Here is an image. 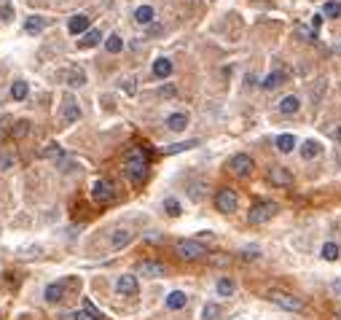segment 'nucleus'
Returning a JSON list of instances; mask_svg holds the SVG:
<instances>
[{
	"label": "nucleus",
	"mask_w": 341,
	"mask_h": 320,
	"mask_svg": "<svg viewBox=\"0 0 341 320\" xmlns=\"http://www.w3.org/2000/svg\"><path fill=\"white\" fill-rule=\"evenodd\" d=\"M124 172L132 183H143L148 178V156L143 154L140 148H132L127 154V162H124Z\"/></svg>",
	"instance_id": "1"
},
{
	"label": "nucleus",
	"mask_w": 341,
	"mask_h": 320,
	"mask_svg": "<svg viewBox=\"0 0 341 320\" xmlns=\"http://www.w3.org/2000/svg\"><path fill=\"white\" fill-rule=\"evenodd\" d=\"M175 250H177V256L185 258V261H196V258H204V256H207V248H204L202 242H196V240H183V242H177Z\"/></svg>",
	"instance_id": "2"
},
{
	"label": "nucleus",
	"mask_w": 341,
	"mask_h": 320,
	"mask_svg": "<svg viewBox=\"0 0 341 320\" xmlns=\"http://www.w3.org/2000/svg\"><path fill=\"white\" fill-rule=\"evenodd\" d=\"M277 213V205H271V202H255L250 207V213H247V221L253 226H258V223H266L271 221V215Z\"/></svg>",
	"instance_id": "3"
},
{
	"label": "nucleus",
	"mask_w": 341,
	"mask_h": 320,
	"mask_svg": "<svg viewBox=\"0 0 341 320\" xmlns=\"http://www.w3.org/2000/svg\"><path fill=\"white\" fill-rule=\"evenodd\" d=\"M269 299H271L277 307L288 309V312H301V309H304V301H301L298 296H293V294H285V290H271Z\"/></svg>",
	"instance_id": "4"
},
{
	"label": "nucleus",
	"mask_w": 341,
	"mask_h": 320,
	"mask_svg": "<svg viewBox=\"0 0 341 320\" xmlns=\"http://www.w3.org/2000/svg\"><path fill=\"white\" fill-rule=\"evenodd\" d=\"M91 199L97 202V205H108L116 199V191H113V183L105 181V178H100V181H94L91 186Z\"/></svg>",
	"instance_id": "5"
},
{
	"label": "nucleus",
	"mask_w": 341,
	"mask_h": 320,
	"mask_svg": "<svg viewBox=\"0 0 341 320\" xmlns=\"http://www.w3.org/2000/svg\"><path fill=\"white\" fill-rule=\"evenodd\" d=\"M215 207L221 213H234L236 207H239V196H236L234 188H221V191L215 194Z\"/></svg>",
	"instance_id": "6"
},
{
	"label": "nucleus",
	"mask_w": 341,
	"mask_h": 320,
	"mask_svg": "<svg viewBox=\"0 0 341 320\" xmlns=\"http://www.w3.org/2000/svg\"><path fill=\"white\" fill-rule=\"evenodd\" d=\"M229 167H231V172H234V175L247 178V175L253 172V167H255V164H253V159H250L247 154H236V156L231 159V164H229Z\"/></svg>",
	"instance_id": "7"
},
{
	"label": "nucleus",
	"mask_w": 341,
	"mask_h": 320,
	"mask_svg": "<svg viewBox=\"0 0 341 320\" xmlns=\"http://www.w3.org/2000/svg\"><path fill=\"white\" fill-rule=\"evenodd\" d=\"M116 290L121 296H137V277L135 275H121L118 280H116Z\"/></svg>",
	"instance_id": "8"
},
{
	"label": "nucleus",
	"mask_w": 341,
	"mask_h": 320,
	"mask_svg": "<svg viewBox=\"0 0 341 320\" xmlns=\"http://www.w3.org/2000/svg\"><path fill=\"white\" fill-rule=\"evenodd\" d=\"M78 119H81L78 102H75L73 97H65V102H62V121H65V124H75Z\"/></svg>",
	"instance_id": "9"
},
{
	"label": "nucleus",
	"mask_w": 341,
	"mask_h": 320,
	"mask_svg": "<svg viewBox=\"0 0 341 320\" xmlns=\"http://www.w3.org/2000/svg\"><path fill=\"white\" fill-rule=\"evenodd\" d=\"M137 272L143 277H164L167 275V267H164V264H159V261H143L137 267Z\"/></svg>",
	"instance_id": "10"
},
{
	"label": "nucleus",
	"mask_w": 341,
	"mask_h": 320,
	"mask_svg": "<svg viewBox=\"0 0 341 320\" xmlns=\"http://www.w3.org/2000/svg\"><path fill=\"white\" fill-rule=\"evenodd\" d=\"M269 181L274 186H290L293 183V172L288 167H271L269 169Z\"/></svg>",
	"instance_id": "11"
},
{
	"label": "nucleus",
	"mask_w": 341,
	"mask_h": 320,
	"mask_svg": "<svg viewBox=\"0 0 341 320\" xmlns=\"http://www.w3.org/2000/svg\"><path fill=\"white\" fill-rule=\"evenodd\" d=\"M282 83H288V73L285 70H274V73H269L266 78H263V89L274 92V89H280Z\"/></svg>",
	"instance_id": "12"
},
{
	"label": "nucleus",
	"mask_w": 341,
	"mask_h": 320,
	"mask_svg": "<svg viewBox=\"0 0 341 320\" xmlns=\"http://www.w3.org/2000/svg\"><path fill=\"white\" fill-rule=\"evenodd\" d=\"M89 22H91V19H89L86 14H75L70 22H68V30H70L73 35H81V33L89 30Z\"/></svg>",
	"instance_id": "13"
},
{
	"label": "nucleus",
	"mask_w": 341,
	"mask_h": 320,
	"mask_svg": "<svg viewBox=\"0 0 341 320\" xmlns=\"http://www.w3.org/2000/svg\"><path fill=\"white\" fill-rule=\"evenodd\" d=\"M129 242H132V231L129 229H116V231H113V237H110V248L121 250V248H127Z\"/></svg>",
	"instance_id": "14"
},
{
	"label": "nucleus",
	"mask_w": 341,
	"mask_h": 320,
	"mask_svg": "<svg viewBox=\"0 0 341 320\" xmlns=\"http://www.w3.org/2000/svg\"><path fill=\"white\" fill-rule=\"evenodd\" d=\"M298 108H301V100L296 97V94H288V97H282V102H280L282 116H293V113H298Z\"/></svg>",
	"instance_id": "15"
},
{
	"label": "nucleus",
	"mask_w": 341,
	"mask_h": 320,
	"mask_svg": "<svg viewBox=\"0 0 341 320\" xmlns=\"http://www.w3.org/2000/svg\"><path fill=\"white\" fill-rule=\"evenodd\" d=\"M46 301H51V304H56V301L65 299V282H51V285H46Z\"/></svg>",
	"instance_id": "16"
},
{
	"label": "nucleus",
	"mask_w": 341,
	"mask_h": 320,
	"mask_svg": "<svg viewBox=\"0 0 341 320\" xmlns=\"http://www.w3.org/2000/svg\"><path fill=\"white\" fill-rule=\"evenodd\" d=\"M102 41V35H100V30H86L81 35V41H78V49H94Z\"/></svg>",
	"instance_id": "17"
},
{
	"label": "nucleus",
	"mask_w": 341,
	"mask_h": 320,
	"mask_svg": "<svg viewBox=\"0 0 341 320\" xmlns=\"http://www.w3.org/2000/svg\"><path fill=\"white\" fill-rule=\"evenodd\" d=\"M167 127L172 132H183L188 127V113H172V116L167 119Z\"/></svg>",
	"instance_id": "18"
},
{
	"label": "nucleus",
	"mask_w": 341,
	"mask_h": 320,
	"mask_svg": "<svg viewBox=\"0 0 341 320\" xmlns=\"http://www.w3.org/2000/svg\"><path fill=\"white\" fill-rule=\"evenodd\" d=\"M320 154H323V146H320L317 140H306V143L301 146V156H304V159H315Z\"/></svg>",
	"instance_id": "19"
},
{
	"label": "nucleus",
	"mask_w": 341,
	"mask_h": 320,
	"mask_svg": "<svg viewBox=\"0 0 341 320\" xmlns=\"http://www.w3.org/2000/svg\"><path fill=\"white\" fill-rule=\"evenodd\" d=\"M185 301H188V296L183 294V290H172V294L167 296V307L169 309H183Z\"/></svg>",
	"instance_id": "20"
},
{
	"label": "nucleus",
	"mask_w": 341,
	"mask_h": 320,
	"mask_svg": "<svg viewBox=\"0 0 341 320\" xmlns=\"http://www.w3.org/2000/svg\"><path fill=\"white\" fill-rule=\"evenodd\" d=\"M62 78L68 81V86H83V83H86L83 70H68V73H62Z\"/></svg>",
	"instance_id": "21"
},
{
	"label": "nucleus",
	"mask_w": 341,
	"mask_h": 320,
	"mask_svg": "<svg viewBox=\"0 0 341 320\" xmlns=\"http://www.w3.org/2000/svg\"><path fill=\"white\" fill-rule=\"evenodd\" d=\"M153 8H150V6H140L137 8V11H135V22L137 24H150V22H153Z\"/></svg>",
	"instance_id": "22"
},
{
	"label": "nucleus",
	"mask_w": 341,
	"mask_h": 320,
	"mask_svg": "<svg viewBox=\"0 0 341 320\" xmlns=\"http://www.w3.org/2000/svg\"><path fill=\"white\" fill-rule=\"evenodd\" d=\"M43 27H46V19H43V16H30V19L24 22V33L38 35V33L43 30Z\"/></svg>",
	"instance_id": "23"
},
{
	"label": "nucleus",
	"mask_w": 341,
	"mask_h": 320,
	"mask_svg": "<svg viewBox=\"0 0 341 320\" xmlns=\"http://www.w3.org/2000/svg\"><path fill=\"white\" fill-rule=\"evenodd\" d=\"M169 73H172V62H169V60L162 56V60L153 62V75H156V78H167Z\"/></svg>",
	"instance_id": "24"
},
{
	"label": "nucleus",
	"mask_w": 341,
	"mask_h": 320,
	"mask_svg": "<svg viewBox=\"0 0 341 320\" xmlns=\"http://www.w3.org/2000/svg\"><path fill=\"white\" fill-rule=\"evenodd\" d=\"M14 167H16V156L11 151H0V172H8Z\"/></svg>",
	"instance_id": "25"
},
{
	"label": "nucleus",
	"mask_w": 341,
	"mask_h": 320,
	"mask_svg": "<svg viewBox=\"0 0 341 320\" xmlns=\"http://www.w3.org/2000/svg\"><path fill=\"white\" fill-rule=\"evenodd\" d=\"M293 148H296V137H293V135H280V137H277V151H282V154H290Z\"/></svg>",
	"instance_id": "26"
},
{
	"label": "nucleus",
	"mask_w": 341,
	"mask_h": 320,
	"mask_svg": "<svg viewBox=\"0 0 341 320\" xmlns=\"http://www.w3.org/2000/svg\"><path fill=\"white\" fill-rule=\"evenodd\" d=\"M27 92H30V86H27L24 81H14V86H11V97L14 100H24Z\"/></svg>",
	"instance_id": "27"
},
{
	"label": "nucleus",
	"mask_w": 341,
	"mask_h": 320,
	"mask_svg": "<svg viewBox=\"0 0 341 320\" xmlns=\"http://www.w3.org/2000/svg\"><path fill=\"white\" fill-rule=\"evenodd\" d=\"M11 135H14L16 140L27 137V135H30V121H16V124H14V129H11Z\"/></svg>",
	"instance_id": "28"
},
{
	"label": "nucleus",
	"mask_w": 341,
	"mask_h": 320,
	"mask_svg": "<svg viewBox=\"0 0 341 320\" xmlns=\"http://www.w3.org/2000/svg\"><path fill=\"white\" fill-rule=\"evenodd\" d=\"M338 253H341V250H338L336 242H325V245H323V258H325V261H336Z\"/></svg>",
	"instance_id": "29"
},
{
	"label": "nucleus",
	"mask_w": 341,
	"mask_h": 320,
	"mask_svg": "<svg viewBox=\"0 0 341 320\" xmlns=\"http://www.w3.org/2000/svg\"><path fill=\"white\" fill-rule=\"evenodd\" d=\"M323 14L330 16V19H338L341 16V3H338V0H328L325 8H323Z\"/></svg>",
	"instance_id": "30"
},
{
	"label": "nucleus",
	"mask_w": 341,
	"mask_h": 320,
	"mask_svg": "<svg viewBox=\"0 0 341 320\" xmlns=\"http://www.w3.org/2000/svg\"><path fill=\"white\" fill-rule=\"evenodd\" d=\"M105 49H108L110 54H118L121 49H124V41H121V35H110L108 41H105Z\"/></svg>",
	"instance_id": "31"
},
{
	"label": "nucleus",
	"mask_w": 341,
	"mask_h": 320,
	"mask_svg": "<svg viewBox=\"0 0 341 320\" xmlns=\"http://www.w3.org/2000/svg\"><path fill=\"white\" fill-rule=\"evenodd\" d=\"M199 140H188V143H175V146H167L164 154H177V151H188V148H196Z\"/></svg>",
	"instance_id": "32"
},
{
	"label": "nucleus",
	"mask_w": 341,
	"mask_h": 320,
	"mask_svg": "<svg viewBox=\"0 0 341 320\" xmlns=\"http://www.w3.org/2000/svg\"><path fill=\"white\" fill-rule=\"evenodd\" d=\"M0 19H3V22H11L14 19V3L11 0H3V3H0Z\"/></svg>",
	"instance_id": "33"
},
{
	"label": "nucleus",
	"mask_w": 341,
	"mask_h": 320,
	"mask_svg": "<svg viewBox=\"0 0 341 320\" xmlns=\"http://www.w3.org/2000/svg\"><path fill=\"white\" fill-rule=\"evenodd\" d=\"M43 156L46 159H54V162H56V159H62V146L59 143H49V146H46V151H43Z\"/></svg>",
	"instance_id": "34"
},
{
	"label": "nucleus",
	"mask_w": 341,
	"mask_h": 320,
	"mask_svg": "<svg viewBox=\"0 0 341 320\" xmlns=\"http://www.w3.org/2000/svg\"><path fill=\"white\" fill-rule=\"evenodd\" d=\"M218 294H221V296H231V294H234V282H231L229 277L218 280Z\"/></svg>",
	"instance_id": "35"
},
{
	"label": "nucleus",
	"mask_w": 341,
	"mask_h": 320,
	"mask_svg": "<svg viewBox=\"0 0 341 320\" xmlns=\"http://www.w3.org/2000/svg\"><path fill=\"white\" fill-rule=\"evenodd\" d=\"M164 210H167V215H172V218H177V215H180V202L169 196V199H164Z\"/></svg>",
	"instance_id": "36"
},
{
	"label": "nucleus",
	"mask_w": 341,
	"mask_h": 320,
	"mask_svg": "<svg viewBox=\"0 0 341 320\" xmlns=\"http://www.w3.org/2000/svg\"><path fill=\"white\" fill-rule=\"evenodd\" d=\"M202 315H204V320H215L218 315H221V307H218V304H204Z\"/></svg>",
	"instance_id": "37"
},
{
	"label": "nucleus",
	"mask_w": 341,
	"mask_h": 320,
	"mask_svg": "<svg viewBox=\"0 0 341 320\" xmlns=\"http://www.w3.org/2000/svg\"><path fill=\"white\" fill-rule=\"evenodd\" d=\"M296 33H298L301 38H304V41H306V43H312V41H315V35H317V33H312V30H306V27H296Z\"/></svg>",
	"instance_id": "38"
},
{
	"label": "nucleus",
	"mask_w": 341,
	"mask_h": 320,
	"mask_svg": "<svg viewBox=\"0 0 341 320\" xmlns=\"http://www.w3.org/2000/svg\"><path fill=\"white\" fill-rule=\"evenodd\" d=\"M83 309H86V312H89V315H91L94 320H102V315H100V309H97V307H94V304H91V301H89V299H86V304H83Z\"/></svg>",
	"instance_id": "39"
},
{
	"label": "nucleus",
	"mask_w": 341,
	"mask_h": 320,
	"mask_svg": "<svg viewBox=\"0 0 341 320\" xmlns=\"http://www.w3.org/2000/svg\"><path fill=\"white\" fill-rule=\"evenodd\" d=\"M38 253H41V248H27V250H22V258H35Z\"/></svg>",
	"instance_id": "40"
},
{
	"label": "nucleus",
	"mask_w": 341,
	"mask_h": 320,
	"mask_svg": "<svg viewBox=\"0 0 341 320\" xmlns=\"http://www.w3.org/2000/svg\"><path fill=\"white\" fill-rule=\"evenodd\" d=\"M242 256H244V258H258V248H244Z\"/></svg>",
	"instance_id": "41"
},
{
	"label": "nucleus",
	"mask_w": 341,
	"mask_h": 320,
	"mask_svg": "<svg viewBox=\"0 0 341 320\" xmlns=\"http://www.w3.org/2000/svg\"><path fill=\"white\" fill-rule=\"evenodd\" d=\"M124 92L127 94H135V78H127L124 81Z\"/></svg>",
	"instance_id": "42"
},
{
	"label": "nucleus",
	"mask_w": 341,
	"mask_h": 320,
	"mask_svg": "<svg viewBox=\"0 0 341 320\" xmlns=\"http://www.w3.org/2000/svg\"><path fill=\"white\" fill-rule=\"evenodd\" d=\"M73 317H75V320H94V317H91V315L86 312V309H81V312H75Z\"/></svg>",
	"instance_id": "43"
},
{
	"label": "nucleus",
	"mask_w": 341,
	"mask_h": 320,
	"mask_svg": "<svg viewBox=\"0 0 341 320\" xmlns=\"http://www.w3.org/2000/svg\"><path fill=\"white\" fill-rule=\"evenodd\" d=\"M320 24H323V16H315V19H312V33H317Z\"/></svg>",
	"instance_id": "44"
},
{
	"label": "nucleus",
	"mask_w": 341,
	"mask_h": 320,
	"mask_svg": "<svg viewBox=\"0 0 341 320\" xmlns=\"http://www.w3.org/2000/svg\"><path fill=\"white\" fill-rule=\"evenodd\" d=\"M212 264H218V267H223V264H229V256H215Z\"/></svg>",
	"instance_id": "45"
},
{
	"label": "nucleus",
	"mask_w": 341,
	"mask_h": 320,
	"mask_svg": "<svg viewBox=\"0 0 341 320\" xmlns=\"http://www.w3.org/2000/svg\"><path fill=\"white\" fill-rule=\"evenodd\" d=\"M333 294H338V296H341V280H336V282H333Z\"/></svg>",
	"instance_id": "46"
},
{
	"label": "nucleus",
	"mask_w": 341,
	"mask_h": 320,
	"mask_svg": "<svg viewBox=\"0 0 341 320\" xmlns=\"http://www.w3.org/2000/svg\"><path fill=\"white\" fill-rule=\"evenodd\" d=\"M338 140H341V129H338Z\"/></svg>",
	"instance_id": "47"
},
{
	"label": "nucleus",
	"mask_w": 341,
	"mask_h": 320,
	"mask_svg": "<svg viewBox=\"0 0 341 320\" xmlns=\"http://www.w3.org/2000/svg\"><path fill=\"white\" fill-rule=\"evenodd\" d=\"M338 317H341V315H338Z\"/></svg>",
	"instance_id": "48"
}]
</instances>
